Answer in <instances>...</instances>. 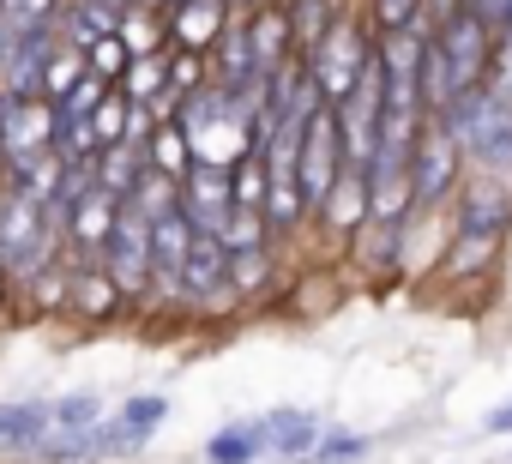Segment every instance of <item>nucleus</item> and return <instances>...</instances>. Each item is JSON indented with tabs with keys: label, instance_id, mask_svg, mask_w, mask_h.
<instances>
[{
	"label": "nucleus",
	"instance_id": "nucleus-16",
	"mask_svg": "<svg viewBox=\"0 0 512 464\" xmlns=\"http://www.w3.org/2000/svg\"><path fill=\"white\" fill-rule=\"evenodd\" d=\"M115 193H103V187H91L85 199H79V217H73V236L79 242H109V223H115Z\"/></svg>",
	"mask_w": 512,
	"mask_h": 464
},
{
	"label": "nucleus",
	"instance_id": "nucleus-28",
	"mask_svg": "<svg viewBox=\"0 0 512 464\" xmlns=\"http://www.w3.org/2000/svg\"><path fill=\"white\" fill-rule=\"evenodd\" d=\"M91 133H97V139H121V133H127V103H121V97L97 103V115H91Z\"/></svg>",
	"mask_w": 512,
	"mask_h": 464
},
{
	"label": "nucleus",
	"instance_id": "nucleus-36",
	"mask_svg": "<svg viewBox=\"0 0 512 464\" xmlns=\"http://www.w3.org/2000/svg\"><path fill=\"white\" fill-rule=\"evenodd\" d=\"M103 7H115V0H103Z\"/></svg>",
	"mask_w": 512,
	"mask_h": 464
},
{
	"label": "nucleus",
	"instance_id": "nucleus-29",
	"mask_svg": "<svg viewBox=\"0 0 512 464\" xmlns=\"http://www.w3.org/2000/svg\"><path fill=\"white\" fill-rule=\"evenodd\" d=\"M109 296H115V278H85V284L73 290V302H85V314H103Z\"/></svg>",
	"mask_w": 512,
	"mask_h": 464
},
{
	"label": "nucleus",
	"instance_id": "nucleus-31",
	"mask_svg": "<svg viewBox=\"0 0 512 464\" xmlns=\"http://www.w3.org/2000/svg\"><path fill=\"white\" fill-rule=\"evenodd\" d=\"M362 452V440H326V446H314V464H350Z\"/></svg>",
	"mask_w": 512,
	"mask_h": 464
},
{
	"label": "nucleus",
	"instance_id": "nucleus-20",
	"mask_svg": "<svg viewBox=\"0 0 512 464\" xmlns=\"http://www.w3.org/2000/svg\"><path fill=\"white\" fill-rule=\"evenodd\" d=\"M151 169H157V175H169V181H181V175L193 169V151H187V133H175V127H163V133L151 139Z\"/></svg>",
	"mask_w": 512,
	"mask_h": 464
},
{
	"label": "nucleus",
	"instance_id": "nucleus-17",
	"mask_svg": "<svg viewBox=\"0 0 512 464\" xmlns=\"http://www.w3.org/2000/svg\"><path fill=\"white\" fill-rule=\"evenodd\" d=\"M217 25H223V0H187V7L175 13V37H181L187 49L211 43V37H217Z\"/></svg>",
	"mask_w": 512,
	"mask_h": 464
},
{
	"label": "nucleus",
	"instance_id": "nucleus-22",
	"mask_svg": "<svg viewBox=\"0 0 512 464\" xmlns=\"http://www.w3.org/2000/svg\"><path fill=\"white\" fill-rule=\"evenodd\" d=\"M217 236H223V248H229V254H253V248H260V217L235 205V211L223 217V229H217Z\"/></svg>",
	"mask_w": 512,
	"mask_h": 464
},
{
	"label": "nucleus",
	"instance_id": "nucleus-9",
	"mask_svg": "<svg viewBox=\"0 0 512 464\" xmlns=\"http://www.w3.org/2000/svg\"><path fill=\"white\" fill-rule=\"evenodd\" d=\"M452 169H458V139H452L446 127H428V133L416 139V163H410V193H416V199H434V193H446Z\"/></svg>",
	"mask_w": 512,
	"mask_h": 464
},
{
	"label": "nucleus",
	"instance_id": "nucleus-12",
	"mask_svg": "<svg viewBox=\"0 0 512 464\" xmlns=\"http://www.w3.org/2000/svg\"><path fill=\"white\" fill-rule=\"evenodd\" d=\"M187 248H193V223H187V211L151 217V272H163V278L175 284L181 266H187Z\"/></svg>",
	"mask_w": 512,
	"mask_h": 464
},
{
	"label": "nucleus",
	"instance_id": "nucleus-11",
	"mask_svg": "<svg viewBox=\"0 0 512 464\" xmlns=\"http://www.w3.org/2000/svg\"><path fill=\"white\" fill-rule=\"evenodd\" d=\"M223 278H229V248H223V236H211V229H193V248H187L181 284H187L193 296H211V290H223Z\"/></svg>",
	"mask_w": 512,
	"mask_h": 464
},
{
	"label": "nucleus",
	"instance_id": "nucleus-19",
	"mask_svg": "<svg viewBox=\"0 0 512 464\" xmlns=\"http://www.w3.org/2000/svg\"><path fill=\"white\" fill-rule=\"evenodd\" d=\"M284 43H290V19H284V13H272V19H260V25H253V67H260V79L278 67Z\"/></svg>",
	"mask_w": 512,
	"mask_h": 464
},
{
	"label": "nucleus",
	"instance_id": "nucleus-23",
	"mask_svg": "<svg viewBox=\"0 0 512 464\" xmlns=\"http://www.w3.org/2000/svg\"><path fill=\"white\" fill-rule=\"evenodd\" d=\"M85 73H91V67H85V61H79L73 49H67V55L43 61V91H49V97H73V85H79Z\"/></svg>",
	"mask_w": 512,
	"mask_h": 464
},
{
	"label": "nucleus",
	"instance_id": "nucleus-3",
	"mask_svg": "<svg viewBox=\"0 0 512 464\" xmlns=\"http://www.w3.org/2000/svg\"><path fill=\"white\" fill-rule=\"evenodd\" d=\"M368 61H374V49L362 43V31L356 25H338L332 37L314 43V91L332 97V103H344L356 91V79L368 73Z\"/></svg>",
	"mask_w": 512,
	"mask_h": 464
},
{
	"label": "nucleus",
	"instance_id": "nucleus-14",
	"mask_svg": "<svg viewBox=\"0 0 512 464\" xmlns=\"http://www.w3.org/2000/svg\"><path fill=\"white\" fill-rule=\"evenodd\" d=\"M500 223H506V199H500L494 187H476V193L464 199V236H470L476 248H488V242L500 236Z\"/></svg>",
	"mask_w": 512,
	"mask_h": 464
},
{
	"label": "nucleus",
	"instance_id": "nucleus-7",
	"mask_svg": "<svg viewBox=\"0 0 512 464\" xmlns=\"http://www.w3.org/2000/svg\"><path fill=\"white\" fill-rule=\"evenodd\" d=\"M181 211H187V223L193 229H223V217L235 211V187H229V169L223 163H193L187 175H181Z\"/></svg>",
	"mask_w": 512,
	"mask_h": 464
},
{
	"label": "nucleus",
	"instance_id": "nucleus-10",
	"mask_svg": "<svg viewBox=\"0 0 512 464\" xmlns=\"http://www.w3.org/2000/svg\"><path fill=\"white\" fill-rule=\"evenodd\" d=\"M163 416H169V404H163L157 392H151V398H133V404H127V410L103 428V434H91V452H121V446H139V440H145Z\"/></svg>",
	"mask_w": 512,
	"mask_h": 464
},
{
	"label": "nucleus",
	"instance_id": "nucleus-26",
	"mask_svg": "<svg viewBox=\"0 0 512 464\" xmlns=\"http://www.w3.org/2000/svg\"><path fill=\"white\" fill-rule=\"evenodd\" d=\"M229 187H235V205H241V211H253V205L272 193V175H266L260 163H241V175H229Z\"/></svg>",
	"mask_w": 512,
	"mask_h": 464
},
{
	"label": "nucleus",
	"instance_id": "nucleus-13",
	"mask_svg": "<svg viewBox=\"0 0 512 464\" xmlns=\"http://www.w3.org/2000/svg\"><path fill=\"white\" fill-rule=\"evenodd\" d=\"M49 404H0V452H31L49 440Z\"/></svg>",
	"mask_w": 512,
	"mask_h": 464
},
{
	"label": "nucleus",
	"instance_id": "nucleus-35",
	"mask_svg": "<svg viewBox=\"0 0 512 464\" xmlns=\"http://www.w3.org/2000/svg\"><path fill=\"white\" fill-rule=\"evenodd\" d=\"M488 428H494V434H506V428H512V398H506V404H500V410L488 416Z\"/></svg>",
	"mask_w": 512,
	"mask_h": 464
},
{
	"label": "nucleus",
	"instance_id": "nucleus-33",
	"mask_svg": "<svg viewBox=\"0 0 512 464\" xmlns=\"http://www.w3.org/2000/svg\"><path fill=\"white\" fill-rule=\"evenodd\" d=\"M506 7H512V0H470V13H476L482 25H500V19H506Z\"/></svg>",
	"mask_w": 512,
	"mask_h": 464
},
{
	"label": "nucleus",
	"instance_id": "nucleus-34",
	"mask_svg": "<svg viewBox=\"0 0 512 464\" xmlns=\"http://www.w3.org/2000/svg\"><path fill=\"white\" fill-rule=\"evenodd\" d=\"M157 79H163V67H157V61H139V67H133V91H139V97H145V91H157Z\"/></svg>",
	"mask_w": 512,
	"mask_h": 464
},
{
	"label": "nucleus",
	"instance_id": "nucleus-4",
	"mask_svg": "<svg viewBox=\"0 0 512 464\" xmlns=\"http://www.w3.org/2000/svg\"><path fill=\"white\" fill-rule=\"evenodd\" d=\"M338 151H344V139H338V109H314V115L302 121V157H296L302 199H320V205H326V193L338 187Z\"/></svg>",
	"mask_w": 512,
	"mask_h": 464
},
{
	"label": "nucleus",
	"instance_id": "nucleus-25",
	"mask_svg": "<svg viewBox=\"0 0 512 464\" xmlns=\"http://www.w3.org/2000/svg\"><path fill=\"white\" fill-rule=\"evenodd\" d=\"M109 31H115V13L103 7V0H85V7H79V19H73V37L91 49V43H103Z\"/></svg>",
	"mask_w": 512,
	"mask_h": 464
},
{
	"label": "nucleus",
	"instance_id": "nucleus-24",
	"mask_svg": "<svg viewBox=\"0 0 512 464\" xmlns=\"http://www.w3.org/2000/svg\"><path fill=\"white\" fill-rule=\"evenodd\" d=\"M133 181H139V169H133V151H127V145H115V151L103 157V175H97V187L121 199V193H133Z\"/></svg>",
	"mask_w": 512,
	"mask_h": 464
},
{
	"label": "nucleus",
	"instance_id": "nucleus-18",
	"mask_svg": "<svg viewBox=\"0 0 512 464\" xmlns=\"http://www.w3.org/2000/svg\"><path fill=\"white\" fill-rule=\"evenodd\" d=\"M260 422H253V428H223L211 446H205V458L211 464H247V458H260Z\"/></svg>",
	"mask_w": 512,
	"mask_h": 464
},
{
	"label": "nucleus",
	"instance_id": "nucleus-15",
	"mask_svg": "<svg viewBox=\"0 0 512 464\" xmlns=\"http://www.w3.org/2000/svg\"><path fill=\"white\" fill-rule=\"evenodd\" d=\"M260 434H266V440H272V452H284V458H296V452L320 446V428H314L302 410H278V416H266V422H260Z\"/></svg>",
	"mask_w": 512,
	"mask_h": 464
},
{
	"label": "nucleus",
	"instance_id": "nucleus-8",
	"mask_svg": "<svg viewBox=\"0 0 512 464\" xmlns=\"http://www.w3.org/2000/svg\"><path fill=\"white\" fill-rule=\"evenodd\" d=\"M43 145H55V115L37 97H0V151L31 157Z\"/></svg>",
	"mask_w": 512,
	"mask_h": 464
},
{
	"label": "nucleus",
	"instance_id": "nucleus-30",
	"mask_svg": "<svg viewBox=\"0 0 512 464\" xmlns=\"http://www.w3.org/2000/svg\"><path fill=\"white\" fill-rule=\"evenodd\" d=\"M229 272H235V284H241V290H247V284H260V278H266L260 248H253V254H229Z\"/></svg>",
	"mask_w": 512,
	"mask_h": 464
},
{
	"label": "nucleus",
	"instance_id": "nucleus-2",
	"mask_svg": "<svg viewBox=\"0 0 512 464\" xmlns=\"http://www.w3.org/2000/svg\"><path fill=\"white\" fill-rule=\"evenodd\" d=\"M380 115H386V73H380V61H368V73L356 79V91L338 103V139H344V157L374 163Z\"/></svg>",
	"mask_w": 512,
	"mask_h": 464
},
{
	"label": "nucleus",
	"instance_id": "nucleus-6",
	"mask_svg": "<svg viewBox=\"0 0 512 464\" xmlns=\"http://www.w3.org/2000/svg\"><path fill=\"white\" fill-rule=\"evenodd\" d=\"M109 278L115 290H145L151 278V217L139 205H121L109 223Z\"/></svg>",
	"mask_w": 512,
	"mask_h": 464
},
{
	"label": "nucleus",
	"instance_id": "nucleus-32",
	"mask_svg": "<svg viewBox=\"0 0 512 464\" xmlns=\"http://www.w3.org/2000/svg\"><path fill=\"white\" fill-rule=\"evenodd\" d=\"M416 7H422V0H380V19H386L392 31H404V19H410Z\"/></svg>",
	"mask_w": 512,
	"mask_h": 464
},
{
	"label": "nucleus",
	"instance_id": "nucleus-21",
	"mask_svg": "<svg viewBox=\"0 0 512 464\" xmlns=\"http://www.w3.org/2000/svg\"><path fill=\"white\" fill-rule=\"evenodd\" d=\"M362 199H368V175H338V187L326 193V211L338 223H356L362 217Z\"/></svg>",
	"mask_w": 512,
	"mask_h": 464
},
{
	"label": "nucleus",
	"instance_id": "nucleus-27",
	"mask_svg": "<svg viewBox=\"0 0 512 464\" xmlns=\"http://www.w3.org/2000/svg\"><path fill=\"white\" fill-rule=\"evenodd\" d=\"M85 61H91V73H97V79H115V73L127 67V43H121V37H103V43H91V49H85Z\"/></svg>",
	"mask_w": 512,
	"mask_h": 464
},
{
	"label": "nucleus",
	"instance_id": "nucleus-5",
	"mask_svg": "<svg viewBox=\"0 0 512 464\" xmlns=\"http://www.w3.org/2000/svg\"><path fill=\"white\" fill-rule=\"evenodd\" d=\"M43 199H31L25 187H13L0 199V266L13 272H37V254H43Z\"/></svg>",
	"mask_w": 512,
	"mask_h": 464
},
{
	"label": "nucleus",
	"instance_id": "nucleus-1",
	"mask_svg": "<svg viewBox=\"0 0 512 464\" xmlns=\"http://www.w3.org/2000/svg\"><path fill=\"white\" fill-rule=\"evenodd\" d=\"M446 133L482 163H512V97L494 85H470L446 109Z\"/></svg>",
	"mask_w": 512,
	"mask_h": 464
}]
</instances>
